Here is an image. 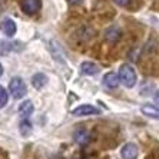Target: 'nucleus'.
Here are the masks:
<instances>
[{"instance_id": "1", "label": "nucleus", "mask_w": 159, "mask_h": 159, "mask_svg": "<svg viewBox=\"0 0 159 159\" xmlns=\"http://www.w3.org/2000/svg\"><path fill=\"white\" fill-rule=\"evenodd\" d=\"M119 80L125 88H133L136 85V72L130 65L125 63L119 69Z\"/></svg>"}, {"instance_id": "2", "label": "nucleus", "mask_w": 159, "mask_h": 159, "mask_svg": "<svg viewBox=\"0 0 159 159\" xmlns=\"http://www.w3.org/2000/svg\"><path fill=\"white\" fill-rule=\"evenodd\" d=\"M9 90H10L11 96L15 98V99H22V98L27 93L26 85H25V82H23L20 78L11 79L10 83H9Z\"/></svg>"}, {"instance_id": "3", "label": "nucleus", "mask_w": 159, "mask_h": 159, "mask_svg": "<svg viewBox=\"0 0 159 159\" xmlns=\"http://www.w3.org/2000/svg\"><path fill=\"white\" fill-rule=\"evenodd\" d=\"M99 109L96 106H92V105H80L76 109L72 111V115L73 116H90V115H98L99 113Z\"/></svg>"}, {"instance_id": "4", "label": "nucleus", "mask_w": 159, "mask_h": 159, "mask_svg": "<svg viewBox=\"0 0 159 159\" xmlns=\"http://www.w3.org/2000/svg\"><path fill=\"white\" fill-rule=\"evenodd\" d=\"M138 155H139V151H138V146L135 143H126L120 149L122 159H136Z\"/></svg>"}, {"instance_id": "5", "label": "nucleus", "mask_w": 159, "mask_h": 159, "mask_svg": "<svg viewBox=\"0 0 159 159\" xmlns=\"http://www.w3.org/2000/svg\"><path fill=\"white\" fill-rule=\"evenodd\" d=\"M42 6L40 0H23L22 2V9L26 15H34L36 11H39Z\"/></svg>"}, {"instance_id": "6", "label": "nucleus", "mask_w": 159, "mask_h": 159, "mask_svg": "<svg viewBox=\"0 0 159 159\" xmlns=\"http://www.w3.org/2000/svg\"><path fill=\"white\" fill-rule=\"evenodd\" d=\"M120 83L119 80V75H116L115 72H109L103 76V85L109 89H116Z\"/></svg>"}, {"instance_id": "7", "label": "nucleus", "mask_w": 159, "mask_h": 159, "mask_svg": "<svg viewBox=\"0 0 159 159\" xmlns=\"http://www.w3.org/2000/svg\"><path fill=\"white\" fill-rule=\"evenodd\" d=\"M73 139L78 145L85 146V145H88L89 142H90V135H89V132L85 129H78L73 133Z\"/></svg>"}, {"instance_id": "8", "label": "nucleus", "mask_w": 159, "mask_h": 159, "mask_svg": "<svg viewBox=\"0 0 159 159\" xmlns=\"http://www.w3.org/2000/svg\"><path fill=\"white\" fill-rule=\"evenodd\" d=\"M80 72L86 76H95L99 73V66L92 62H83L80 65Z\"/></svg>"}, {"instance_id": "9", "label": "nucleus", "mask_w": 159, "mask_h": 159, "mask_svg": "<svg viewBox=\"0 0 159 159\" xmlns=\"http://www.w3.org/2000/svg\"><path fill=\"white\" fill-rule=\"evenodd\" d=\"M2 29H3V32L6 33V36L13 37L16 34V30H17V27H16L15 20H11V19L6 17L3 22H2Z\"/></svg>"}, {"instance_id": "10", "label": "nucleus", "mask_w": 159, "mask_h": 159, "mask_svg": "<svg viewBox=\"0 0 159 159\" xmlns=\"http://www.w3.org/2000/svg\"><path fill=\"white\" fill-rule=\"evenodd\" d=\"M141 112L145 116H148V118L159 120V107L153 106V105H143L141 107Z\"/></svg>"}, {"instance_id": "11", "label": "nucleus", "mask_w": 159, "mask_h": 159, "mask_svg": "<svg viewBox=\"0 0 159 159\" xmlns=\"http://www.w3.org/2000/svg\"><path fill=\"white\" fill-rule=\"evenodd\" d=\"M120 36H122V33H120L119 27H115V26L109 27V29L105 32V39H106L107 42H112V43L118 42L119 39H120Z\"/></svg>"}, {"instance_id": "12", "label": "nucleus", "mask_w": 159, "mask_h": 159, "mask_svg": "<svg viewBox=\"0 0 159 159\" xmlns=\"http://www.w3.org/2000/svg\"><path fill=\"white\" fill-rule=\"evenodd\" d=\"M33 111H34V106H33V103H32V100H25V102H22L20 106H19V112L26 119L33 113Z\"/></svg>"}, {"instance_id": "13", "label": "nucleus", "mask_w": 159, "mask_h": 159, "mask_svg": "<svg viewBox=\"0 0 159 159\" xmlns=\"http://www.w3.org/2000/svg\"><path fill=\"white\" fill-rule=\"evenodd\" d=\"M48 82V78L44 76L43 73H36L32 78V85L34 86V89H42Z\"/></svg>"}, {"instance_id": "14", "label": "nucleus", "mask_w": 159, "mask_h": 159, "mask_svg": "<svg viewBox=\"0 0 159 159\" xmlns=\"http://www.w3.org/2000/svg\"><path fill=\"white\" fill-rule=\"evenodd\" d=\"M20 133H22L23 136H27V135L32 133V125H30V122L27 119H25V120L20 123Z\"/></svg>"}, {"instance_id": "15", "label": "nucleus", "mask_w": 159, "mask_h": 159, "mask_svg": "<svg viewBox=\"0 0 159 159\" xmlns=\"http://www.w3.org/2000/svg\"><path fill=\"white\" fill-rule=\"evenodd\" d=\"M7 100H9L7 92L4 90V88H2V86H0V109L6 106V103H7Z\"/></svg>"}, {"instance_id": "16", "label": "nucleus", "mask_w": 159, "mask_h": 159, "mask_svg": "<svg viewBox=\"0 0 159 159\" xmlns=\"http://www.w3.org/2000/svg\"><path fill=\"white\" fill-rule=\"evenodd\" d=\"M116 4H119V6H122V7H126L128 4L130 3V0H113Z\"/></svg>"}, {"instance_id": "17", "label": "nucleus", "mask_w": 159, "mask_h": 159, "mask_svg": "<svg viewBox=\"0 0 159 159\" xmlns=\"http://www.w3.org/2000/svg\"><path fill=\"white\" fill-rule=\"evenodd\" d=\"M153 100H155V103L159 105V90L155 93V96H153Z\"/></svg>"}, {"instance_id": "18", "label": "nucleus", "mask_w": 159, "mask_h": 159, "mask_svg": "<svg viewBox=\"0 0 159 159\" xmlns=\"http://www.w3.org/2000/svg\"><path fill=\"white\" fill-rule=\"evenodd\" d=\"M69 2L73 4H78V3H80V2H83V0H69Z\"/></svg>"}, {"instance_id": "19", "label": "nucleus", "mask_w": 159, "mask_h": 159, "mask_svg": "<svg viewBox=\"0 0 159 159\" xmlns=\"http://www.w3.org/2000/svg\"><path fill=\"white\" fill-rule=\"evenodd\" d=\"M2 75H3V66L0 65V76H2Z\"/></svg>"}]
</instances>
